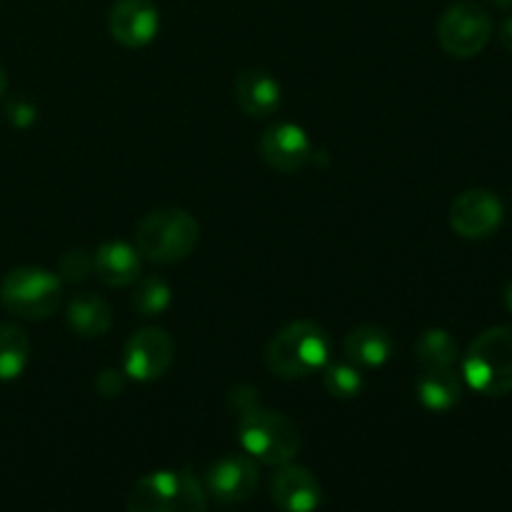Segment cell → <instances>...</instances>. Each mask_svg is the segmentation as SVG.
I'll list each match as a JSON object with an SVG mask.
<instances>
[{
  "instance_id": "7a4b0ae2",
  "label": "cell",
  "mask_w": 512,
  "mask_h": 512,
  "mask_svg": "<svg viewBox=\"0 0 512 512\" xmlns=\"http://www.w3.org/2000/svg\"><path fill=\"white\" fill-rule=\"evenodd\" d=\"M200 238V225L188 210L160 208L145 215L135 228V248L140 258L153 263H180L195 250Z\"/></svg>"
},
{
  "instance_id": "ac0fdd59",
  "label": "cell",
  "mask_w": 512,
  "mask_h": 512,
  "mask_svg": "<svg viewBox=\"0 0 512 512\" xmlns=\"http://www.w3.org/2000/svg\"><path fill=\"white\" fill-rule=\"evenodd\" d=\"M68 325L73 333L83 338H100L113 325V313L110 305L95 293H78L68 303Z\"/></svg>"
},
{
  "instance_id": "9c48e42d",
  "label": "cell",
  "mask_w": 512,
  "mask_h": 512,
  "mask_svg": "<svg viewBox=\"0 0 512 512\" xmlns=\"http://www.w3.org/2000/svg\"><path fill=\"white\" fill-rule=\"evenodd\" d=\"M500 223H503V203L490 190H465L450 205V228L460 238H488L500 228Z\"/></svg>"
},
{
  "instance_id": "ffe728a7",
  "label": "cell",
  "mask_w": 512,
  "mask_h": 512,
  "mask_svg": "<svg viewBox=\"0 0 512 512\" xmlns=\"http://www.w3.org/2000/svg\"><path fill=\"white\" fill-rule=\"evenodd\" d=\"M30 358V340L18 325H0V380H15Z\"/></svg>"
},
{
  "instance_id": "30bf717a",
  "label": "cell",
  "mask_w": 512,
  "mask_h": 512,
  "mask_svg": "<svg viewBox=\"0 0 512 512\" xmlns=\"http://www.w3.org/2000/svg\"><path fill=\"white\" fill-rule=\"evenodd\" d=\"M258 480V465L248 453H233L215 460L205 475L208 493L223 505L245 503L253 498V493L258 490Z\"/></svg>"
},
{
  "instance_id": "5bb4252c",
  "label": "cell",
  "mask_w": 512,
  "mask_h": 512,
  "mask_svg": "<svg viewBox=\"0 0 512 512\" xmlns=\"http://www.w3.org/2000/svg\"><path fill=\"white\" fill-rule=\"evenodd\" d=\"M95 263V275L103 280L110 288H125V285H133L140 278V253L138 248L128 243H120V240H110L103 243L93 253Z\"/></svg>"
},
{
  "instance_id": "4316f807",
  "label": "cell",
  "mask_w": 512,
  "mask_h": 512,
  "mask_svg": "<svg viewBox=\"0 0 512 512\" xmlns=\"http://www.w3.org/2000/svg\"><path fill=\"white\" fill-rule=\"evenodd\" d=\"M503 300H505V305H508V310H510V313H512V280H510L508 285H505Z\"/></svg>"
},
{
  "instance_id": "3957f363",
  "label": "cell",
  "mask_w": 512,
  "mask_h": 512,
  "mask_svg": "<svg viewBox=\"0 0 512 512\" xmlns=\"http://www.w3.org/2000/svg\"><path fill=\"white\" fill-rule=\"evenodd\" d=\"M465 380L478 393H512V325H495L473 340L463 360Z\"/></svg>"
},
{
  "instance_id": "52a82bcc",
  "label": "cell",
  "mask_w": 512,
  "mask_h": 512,
  "mask_svg": "<svg viewBox=\"0 0 512 512\" xmlns=\"http://www.w3.org/2000/svg\"><path fill=\"white\" fill-rule=\"evenodd\" d=\"M490 33H493V20L485 13L483 5L455 3L440 15L438 20V43L453 58H475L483 53L488 45Z\"/></svg>"
},
{
  "instance_id": "f1b7e54d",
  "label": "cell",
  "mask_w": 512,
  "mask_h": 512,
  "mask_svg": "<svg viewBox=\"0 0 512 512\" xmlns=\"http://www.w3.org/2000/svg\"><path fill=\"white\" fill-rule=\"evenodd\" d=\"M5 88H8V80H5V73H3V70H0V98H3Z\"/></svg>"
},
{
  "instance_id": "ba28073f",
  "label": "cell",
  "mask_w": 512,
  "mask_h": 512,
  "mask_svg": "<svg viewBox=\"0 0 512 512\" xmlns=\"http://www.w3.org/2000/svg\"><path fill=\"white\" fill-rule=\"evenodd\" d=\"M173 360V338L163 328H143L125 345L123 368L138 383H153L168 373Z\"/></svg>"
},
{
  "instance_id": "4fadbf2b",
  "label": "cell",
  "mask_w": 512,
  "mask_h": 512,
  "mask_svg": "<svg viewBox=\"0 0 512 512\" xmlns=\"http://www.w3.org/2000/svg\"><path fill=\"white\" fill-rule=\"evenodd\" d=\"M273 503L285 512H310L323 503V488L308 468L283 463L273 475Z\"/></svg>"
},
{
  "instance_id": "484cf974",
  "label": "cell",
  "mask_w": 512,
  "mask_h": 512,
  "mask_svg": "<svg viewBox=\"0 0 512 512\" xmlns=\"http://www.w3.org/2000/svg\"><path fill=\"white\" fill-rule=\"evenodd\" d=\"M500 43H503V48L508 50V53H512V18H508L500 25Z\"/></svg>"
},
{
  "instance_id": "277c9868",
  "label": "cell",
  "mask_w": 512,
  "mask_h": 512,
  "mask_svg": "<svg viewBox=\"0 0 512 512\" xmlns=\"http://www.w3.org/2000/svg\"><path fill=\"white\" fill-rule=\"evenodd\" d=\"M130 512H200L208 498L195 475L188 470H158L140 478L128 493Z\"/></svg>"
},
{
  "instance_id": "8992f818",
  "label": "cell",
  "mask_w": 512,
  "mask_h": 512,
  "mask_svg": "<svg viewBox=\"0 0 512 512\" xmlns=\"http://www.w3.org/2000/svg\"><path fill=\"white\" fill-rule=\"evenodd\" d=\"M60 278L43 268H15L5 275L0 298L3 305L18 318L43 320L53 315L60 305Z\"/></svg>"
},
{
  "instance_id": "8fae6325",
  "label": "cell",
  "mask_w": 512,
  "mask_h": 512,
  "mask_svg": "<svg viewBox=\"0 0 512 512\" xmlns=\"http://www.w3.org/2000/svg\"><path fill=\"white\" fill-rule=\"evenodd\" d=\"M108 30L125 48H143L160 30L158 5L153 0H115L108 13Z\"/></svg>"
},
{
  "instance_id": "9a60e30c",
  "label": "cell",
  "mask_w": 512,
  "mask_h": 512,
  "mask_svg": "<svg viewBox=\"0 0 512 512\" xmlns=\"http://www.w3.org/2000/svg\"><path fill=\"white\" fill-rule=\"evenodd\" d=\"M235 100L250 118H265L280 108V83L265 70H243L235 78Z\"/></svg>"
},
{
  "instance_id": "7402d4cb",
  "label": "cell",
  "mask_w": 512,
  "mask_h": 512,
  "mask_svg": "<svg viewBox=\"0 0 512 512\" xmlns=\"http://www.w3.org/2000/svg\"><path fill=\"white\" fill-rule=\"evenodd\" d=\"M173 303V290L163 278H143L135 285L133 293V308L140 315H160L163 310L170 308Z\"/></svg>"
},
{
  "instance_id": "6da1fadb",
  "label": "cell",
  "mask_w": 512,
  "mask_h": 512,
  "mask_svg": "<svg viewBox=\"0 0 512 512\" xmlns=\"http://www.w3.org/2000/svg\"><path fill=\"white\" fill-rule=\"evenodd\" d=\"M330 340L320 325L310 320L290 323L275 335L265 348V363L270 373L283 380L308 378L328 365Z\"/></svg>"
},
{
  "instance_id": "44dd1931",
  "label": "cell",
  "mask_w": 512,
  "mask_h": 512,
  "mask_svg": "<svg viewBox=\"0 0 512 512\" xmlns=\"http://www.w3.org/2000/svg\"><path fill=\"white\" fill-rule=\"evenodd\" d=\"M323 385L333 398L350 400L358 398L360 390H363L365 380L363 373H360L358 365L348 363H328L323 368Z\"/></svg>"
},
{
  "instance_id": "603a6c76",
  "label": "cell",
  "mask_w": 512,
  "mask_h": 512,
  "mask_svg": "<svg viewBox=\"0 0 512 512\" xmlns=\"http://www.w3.org/2000/svg\"><path fill=\"white\" fill-rule=\"evenodd\" d=\"M95 273L93 255L88 250H68V253L60 258V275H63L68 283H83L90 275Z\"/></svg>"
},
{
  "instance_id": "d4e9b609",
  "label": "cell",
  "mask_w": 512,
  "mask_h": 512,
  "mask_svg": "<svg viewBox=\"0 0 512 512\" xmlns=\"http://www.w3.org/2000/svg\"><path fill=\"white\" fill-rule=\"evenodd\" d=\"M95 390H98L103 398H115V395L123 393V375L113 368L100 370L98 378H95Z\"/></svg>"
},
{
  "instance_id": "5b68a950",
  "label": "cell",
  "mask_w": 512,
  "mask_h": 512,
  "mask_svg": "<svg viewBox=\"0 0 512 512\" xmlns=\"http://www.w3.org/2000/svg\"><path fill=\"white\" fill-rule=\"evenodd\" d=\"M238 438L250 458L265 465H283L298 455L300 433L283 413L255 408L238 415Z\"/></svg>"
},
{
  "instance_id": "2e32d148",
  "label": "cell",
  "mask_w": 512,
  "mask_h": 512,
  "mask_svg": "<svg viewBox=\"0 0 512 512\" xmlns=\"http://www.w3.org/2000/svg\"><path fill=\"white\" fill-rule=\"evenodd\" d=\"M393 355V338L378 325H360L345 338V358L363 368H380Z\"/></svg>"
},
{
  "instance_id": "7c38bea8",
  "label": "cell",
  "mask_w": 512,
  "mask_h": 512,
  "mask_svg": "<svg viewBox=\"0 0 512 512\" xmlns=\"http://www.w3.org/2000/svg\"><path fill=\"white\" fill-rule=\"evenodd\" d=\"M313 143L308 133L295 123L270 125L260 138V155L270 168L280 173H298L313 158Z\"/></svg>"
},
{
  "instance_id": "d6986e66",
  "label": "cell",
  "mask_w": 512,
  "mask_h": 512,
  "mask_svg": "<svg viewBox=\"0 0 512 512\" xmlns=\"http://www.w3.org/2000/svg\"><path fill=\"white\" fill-rule=\"evenodd\" d=\"M455 358H458V343L448 330L430 328L415 340V360L423 370L450 368Z\"/></svg>"
},
{
  "instance_id": "cb8c5ba5",
  "label": "cell",
  "mask_w": 512,
  "mask_h": 512,
  "mask_svg": "<svg viewBox=\"0 0 512 512\" xmlns=\"http://www.w3.org/2000/svg\"><path fill=\"white\" fill-rule=\"evenodd\" d=\"M5 115H8V120L15 125V128H28L38 113H35L33 105L25 103L23 98H13L8 100V105H5Z\"/></svg>"
},
{
  "instance_id": "e0dca14e",
  "label": "cell",
  "mask_w": 512,
  "mask_h": 512,
  "mask_svg": "<svg viewBox=\"0 0 512 512\" xmlns=\"http://www.w3.org/2000/svg\"><path fill=\"white\" fill-rule=\"evenodd\" d=\"M463 398V380L453 368H428L418 378V400L430 413H448Z\"/></svg>"
},
{
  "instance_id": "83f0119b",
  "label": "cell",
  "mask_w": 512,
  "mask_h": 512,
  "mask_svg": "<svg viewBox=\"0 0 512 512\" xmlns=\"http://www.w3.org/2000/svg\"><path fill=\"white\" fill-rule=\"evenodd\" d=\"M493 3L503 10H512V0H493Z\"/></svg>"
}]
</instances>
